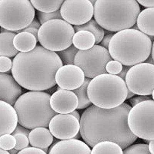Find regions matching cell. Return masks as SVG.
I'll return each mask as SVG.
<instances>
[{"instance_id":"277c9868","label":"cell","mask_w":154,"mask_h":154,"mask_svg":"<svg viewBox=\"0 0 154 154\" xmlns=\"http://www.w3.org/2000/svg\"><path fill=\"white\" fill-rule=\"evenodd\" d=\"M140 12V5L135 0H97L94 5L93 16L103 29L117 32L131 28Z\"/></svg>"},{"instance_id":"6da1fadb","label":"cell","mask_w":154,"mask_h":154,"mask_svg":"<svg viewBox=\"0 0 154 154\" xmlns=\"http://www.w3.org/2000/svg\"><path fill=\"white\" fill-rule=\"evenodd\" d=\"M131 108L124 103L110 109H104L94 105L90 106L80 119L81 137L92 148L101 141H110L125 149L137 138L128 126V115Z\"/></svg>"},{"instance_id":"f546056e","label":"cell","mask_w":154,"mask_h":154,"mask_svg":"<svg viewBox=\"0 0 154 154\" xmlns=\"http://www.w3.org/2000/svg\"><path fill=\"white\" fill-rule=\"evenodd\" d=\"M16 144L15 137L12 134H6L0 137V148L5 151L14 148Z\"/></svg>"},{"instance_id":"4fadbf2b","label":"cell","mask_w":154,"mask_h":154,"mask_svg":"<svg viewBox=\"0 0 154 154\" xmlns=\"http://www.w3.org/2000/svg\"><path fill=\"white\" fill-rule=\"evenodd\" d=\"M49 131L58 139H73L79 133V121L70 114H57L49 122Z\"/></svg>"},{"instance_id":"7dc6e473","label":"cell","mask_w":154,"mask_h":154,"mask_svg":"<svg viewBox=\"0 0 154 154\" xmlns=\"http://www.w3.org/2000/svg\"><path fill=\"white\" fill-rule=\"evenodd\" d=\"M0 154H10L7 151L4 150L0 148Z\"/></svg>"},{"instance_id":"e575fe53","label":"cell","mask_w":154,"mask_h":154,"mask_svg":"<svg viewBox=\"0 0 154 154\" xmlns=\"http://www.w3.org/2000/svg\"><path fill=\"white\" fill-rule=\"evenodd\" d=\"M150 100H153L152 95L151 96L139 95L133 97L132 98L129 99V102L130 105H131V106L133 107L140 103L146 101H150Z\"/></svg>"},{"instance_id":"d6a6232c","label":"cell","mask_w":154,"mask_h":154,"mask_svg":"<svg viewBox=\"0 0 154 154\" xmlns=\"http://www.w3.org/2000/svg\"><path fill=\"white\" fill-rule=\"evenodd\" d=\"M122 64L116 60H112L109 61L106 66V69L108 74L117 75L122 69Z\"/></svg>"},{"instance_id":"ba28073f","label":"cell","mask_w":154,"mask_h":154,"mask_svg":"<svg viewBox=\"0 0 154 154\" xmlns=\"http://www.w3.org/2000/svg\"><path fill=\"white\" fill-rule=\"evenodd\" d=\"M75 33L72 26L63 19L52 20L41 26L38 31V41L48 50L60 51L72 45Z\"/></svg>"},{"instance_id":"816d5d0a","label":"cell","mask_w":154,"mask_h":154,"mask_svg":"<svg viewBox=\"0 0 154 154\" xmlns=\"http://www.w3.org/2000/svg\"><path fill=\"white\" fill-rule=\"evenodd\" d=\"M89 1H90V2L91 3V4L93 6H94L95 3L96 2V0H89Z\"/></svg>"},{"instance_id":"7c38bea8","label":"cell","mask_w":154,"mask_h":154,"mask_svg":"<svg viewBox=\"0 0 154 154\" xmlns=\"http://www.w3.org/2000/svg\"><path fill=\"white\" fill-rule=\"evenodd\" d=\"M63 20L74 26L86 24L94 15V6L89 0H66L60 9Z\"/></svg>"},{"instance_id":"52a82bcc","label":"cell","mask_w":154,"mask_h":154,"mask_svg":"<svg viewBox=\"0 0 154 154\" xmlns=\"http://www.w3.org/2000/svg\"><path fill=\"white\" fill-rule=\"evenodd\" d=\"M35 16V9L29 1H0L1 28L16 33L28 26Z\"/></svg>"},{"instance_id":"f1b7e54d","label":"cell","mask_w":154,"mask_h":154,"mask_svg":"<svg viewBox=\"0 0 154 154\" xmlns=\"http://www.w3.org/2000/svg\"><path fill=\"white\" fill-rule=\"evenodd\" d=\"M123 154H152L148 149V144H136L124 149Z\"/></svg>"},{"instance_id":"5bb4252c","label":"cell","mask_w":154,"mask_h":154,"mask_svg":"<svg viewBox=\"0 0 154 154\" xmlns=\"http://www.w3.org/2000/svg\"><path fill=\"white\" fill-rule=\"evenodd\" d=\"M56 83L60 88L74 90L80 87L84 82L83 71L75 65L63 66L58 69L55 77Z\"/></svg>"},{"instance_id":"7a4b0ae2","label":"cell","mask_w":154,"mask_h":154,"mask_svg":"<svg viewBox=\"0 0 154 154\" xmlns=\"http://www.w3.org/2000/svg\"><path fill=\"white\" fill-rule=\"evenodd\" d=\"M63 66L56 52L38 45L27 53H19L12 61V76L19 85L32 91L47 90L56 84L55 75Z\"/></svg>"},{"instance_id":"3957f363","label":"cell","mask_w":154,"mask_h":154,"mask_svg":"<svg viewBox=\"0 0 154 154\" xmlns=\"http://www.w3.org/2000/svg\"><path fill=\"white\" fill-rule=\"evenodd\" d=\"M152 42L148 35L132 29L114 34L108 50L113 60L132 66L144 63L150 55Z\"/></svg>"},{"instance_id":"74e56055","label":"cell","mask_w":154,"mask_h":154,"mask_svg":"<svg viewBox=\"0 0 154 154\" xmlns=\"http://www.w3.org/2000/svg\"><path fill=\"white\" fill-rule=\"evenodd\" d=\"M114 34H110L108 35H104L103 38L100 42V46H102L103 47L105 48V49H108L110 41L111 38L113 36Z\"/></svg>"},{"instance_id":"ee69618b","label":"cell","mask_w":154,"mask_h":154,"mask_svg":"<svg viewBox=\"0 0 154 154\" xmlns=\"http://www.w3.org/2000/svg\"><path fill=\"white\" fill-rule=\"evenodd\" d=\"M144 63L154 65V59L152 58L151 55H150L149 57L147 58L146 60H145V61H144Z\"/></svg>"},{"instance_id":"681fc988","label":"cell","mask_w":154,"mask_h":154,"mask_svg":"<svg viewBox=\"0 0 154 154\" xmlns=\"http://www.w3.org/2000/svg\"><path fill=\"white\" fill-rule=\"evenodd\" d=\"M81 137V135L80 134V133H79L73 139H74L79 140V139Z\"/></svg>"},{"instance_id":"4dcf8cb0","label":"cell","mask_w":154,"mask_h":154,"mask_svg":"<svg viewBox=\"0 0 154 154\" xmlns=\"http://www.w3.org/2000/svg\"><path fill=\"white\" fill-rule=\"evenodd\" d=\"M36 15L41 25L46 23L55 19H63L60 13V9L53 12L45 13V12L38 11L37 12Z\"/></svg>"},{"instance_id":"d4e9b609","label":"cell","mask_w":154,"mask_h":154,"mask_svg":"<svg viewBox=\"0 0 154 154\" xmlns=\"http://www.w3.org/2000/svg\"><path fill=\"white\" fill-rule=\"evenodd\" d=\"M91 154H123L121 147L116 143L103 141L96 144L91 151Z\"/></svg>"},{"instance_id":"1f68e13d","label":"cell","mask_w":154,"mask_h":154,"mask_svg":"<svg viewBox=\"0 0 154 154\" xmlns=\"http://www.w3.org/2000/svg\"><path fill=\"white\" fill-rule=\"evenodd\" d=\"M16 141L14 149L18 151L22 150L27 148L29 143L28 137L25 135L18 134L14 135Z\"/></svg>"},{"instance_id":"f5cc1de1","label":"cell","mask_w":154,"mask_h":154,"mask_svg":"<svg viewBox=\"0 0 154 154\" xmlns=\"http://www.w3.org/2000/svg\"><path fill=\"white\" fill-rule=\"evenodd\" d=\"M149 37L150 39L151 40V41H152V42H154V36H148Z\"/></svg>"},{"instance_id":"5b68a950","label":"cell","mask_w":154,"mask_h":154,"mask_svg":"<svg viewBox=\"0 0 154 154\" xmlns=\"http://www.w3.org/2000/svg\"><path fill=\"white\" fill-rule=\"evenodd\" d=\"M51 95L41 91H31L21 95L14 105L18 123L29 130L47 128L57 113L50 104Z\"/></svg>"},{"instance_id":"ffe728a7","label":"cell","mask_w":154,"mask_h":154,"mask_svg":"<svg viewBox=\"0 0 154 154\" xmlns=\"http://www.w3.org/2000/svg\"><path fill=\"white\" fill-rule=\"evenodd\" d=\"M154 8L143 10L137 16V25L139 30L148 36H154Z\"/></svg>"},{"instance_id":"f907efd6","label":"cell","mask_w":154,"mask_h":154,"mask_svg":"<svg viewBox=\"0 0 154 154\" xmlns=\"http://www.w3.org/2000/svg\"><path fill=\"white\" fill-rule=\"evenodd\" d=\"M131 29H133L138 30V31H139V30L138 27H137V24H135L131 28Z\"/></svg>"},{"instance_id":"ac0fdd59","label":"cell","mask_w":154,"mask_h":154,"mask_svg":"<svg viewBox=\"0 0 154 154\" xmlns=\"http://www.w3.org/2000/svg\"><path fill=\"white\" fill-rule=\"evenodd\" d=\"M18 124L17 113L14 107L0 101V137L12 134Z\"/></svg>"},{"instance_id":"9c48e42d","label":"cell","mask_w":154,"mask_h":154,"mask_svg":"<svg viewBox=\"0 0 154 154\" xmlns=\"http://www.w3.org/2000/svg\"><path fill=\"white\" fill-rule=\"evenodd\" d=\"M154 115L153 100L143 102L133 107L127 117L131 131L143 140H154Z\"/></svg>"},{"instance_id":"c3c4849f","label":"cell","mask_w":154,"mask_h":154,"mask_svg":"<svg viewBox=\"0 0 154 154\" xmlns=\"http://www.w3.org/2000/svg\"><path fill=\"white\" fill-rule=\"evenodd\" d=\"M150 55L154 59V42H152V50H151Z\"/></svg>"},{"instance_id":"cb8c5ba5","label":"cell","mask_w":154,"mask_h":154,"mask_svg":"<svg viewBox=\"0 0 154 154\" xmlns=\"http://www.w3.org/2000/svg\"><path fill=\"white\" fill-rule=\"evenodd\" d=\"M75 32L81 31H86L91 33L95 38V45L101 42L104 36V29L94 19H92L86 24L82 25L74 26Z\"/></svg>"},{"instance_id":"836d02e7","label":"cell","mask_w":154,"mask_h":154,"mask_svg":"<svg viewBox=\"0 0 154 154\" xmlns=\"http://www.w3.org/2000/svg\"><path fill=\"white\" fill-rule=\"evenodd\" d=\"M12 61L10 58L0 56V73L8 72L12 69Z\"/></svg>"},{"instance_id":"f6af8a7d","label":"cell","mask_w":154,"mask_h":154,"mask_svg":"<svg viewBox=\"0 0 154 154\" xmlns=\"http://www.w3.org/2000/svg\"><path fill=\"white\" fill-rule=\"evenodd\" d=\"M135 95V94L128 89V94L126 99L129 100V99L132 98Z\"/></svg>"},{"instance_id":"bcb514c9","label":"cell","mask_w":154,"mask_h":154,"mask_svg":"<svg viewBox=\"0 0 154 154\" xmlns=\"http://www.w3.org/2000/svg\"><path fill=\"white\" fill-rule=\"evenodd\" d=\"M8 152H9L10 154H17L19 152V151L13 148V149L10 150Z\"/></svg>"},{"instance_id":"60d3db41","label":"cell","mask_w":154,"mask_h":154,"mask_svg":"<svg viewBox=\"0 0 154 154\" xmlns=\"http://www.w3.org/2000/svg\"><path fill=\"white\" fill-rule=\"evenodd\" d=\"M41 26V25L38 19H34L31 22V24L29 26L34 27V28H37L39 29V28H40Z\"/></svg>"},{"instance_id":"d6986e66","label":"cell","mask_w":154,"mask_h":154,"mask_svg":"<svg viewBox=\"0 0 154 154\" xmlns=\"http://www.w3.org/2000/svg\"><path fill=\"white\" fill-rule=\"evenodd\" d=\"M28 138L32 146L41 149L48 148L53 141V135L49 130L45 127L33 129L29 134Z\"/></svg>"},{"instance_id":"7402d4cb","label":"cell","mask_w":154,"mask_h":154,"mask_svg":"<svg viewBox=\"0 0 154 154\" xmlns=\"http://www.w3.org/2000/svg\"><path fill=\"white\" fill-rule=\"evenodd\" d=\"M16 34L10 31L0 33V56L12 57L19 53L13 45Z\"/></svg>"},{"instance_id":"8992f818","label":"cell","mask_w":154,"mask_h":154,"mask_svg":"<svg viewBox=\"0 0 154 154\" xmlns=\"http://www.w3.org/2000/svg\"><path fill=\"white\" fill-rule=\"evenodd\" d=\"M128 88L125 81L118 75L102 74L91 80L88 95L93 105L104 109L119 106L127 97Z\"/></svg>"},{"instance_id":"f35d334b","label":"cell","mask_w":154,"mask_h":154,"mask_svg":"<svg viewBox=\"0 0 154 154\" xmlns=\"http://www.w3.org/2000/svg\"><path fill=\"white\" fill-rule=\"evenodd\" d=\"M137 2L142 6L147 8H154V0H139Z\"/></svg>"},{"instance_id":"7bdbcfd3","label":"cell","mask_w":154,"mask_h":154,"mask_svg":"<svg viewBox=\"0 0 154 154\" xmlns=\"http://www.w3.org/2000/svg\"><path fill=\"white\" fill-rule=\"evenodd\" d=\"M70 114L75 117L78 121H80V116L79 112H78V111L76 110L74 111L73 112L70 113Z\"/></svg>"},{"instance_id":"83f0119b","label":"cell","mask_w":154,"mask_h":154,"mask_svg":"<svg viewBox=\"0 0 154 154\" xmlns=\"http://www.w3.org/2000/svg\"><path fill=\"white\" fill-rule=\"evenodd\" d=\"M79 51L72 45L64 50L56 53L60 57L63 65H74L75 56Z\"/></svg>"},{"instance_id":"d590c367","label":"cell","mask_w":154,"mask_h":154,"mask_svg":"<svg viewBox=\"0 0 154 154\" xmlns=\"http://www.w3.org/2000/svg\"><path fill=\"white\" fill-rule=\"evenodd\" d=\"M17 154H47L43 150L34 147H29L20 150Z\"/></svg>"},{"instance_id":"8d00e7d4","label":"cell","mask_w":154,"mask_h":154,"mask_svg":"<svg viewBox=\"0 0 154 154\" xmlns=\"http://www.w3.org/2000/svg\"><path fill=\"white\" fill-rule=\"evenodd\" d=\"M31 131L29 129L21 126L20 124H17L14 131L12 133V135L18 134H20L25 135L28 137L29 134Z\"/></svg>"},{"instance_id":"8fae6325","label":"cell","mask_w":154,"mask_h":154,"mask_svg":"<svg viewBox=\"0 0 154 154\" xmlns=\"http://www.w3.org/2000/svg\"><path fill=\"white\" fill-rule=\"evenodd\" d=\"M154 66L141 63L128 71L125 82L128 89L135 94L152 95L154 88Z\"/></svg>"},{"instance_id":"603a6c76","label":"cell","mask_w":154,"mask_h":154,"mask_svg":"<svg viewBox=\"0 0 154 154\" xmlns=\"http://www.w3.org/2000/svg\"><path fill=\"white\" fill-rule=\"evenodd\" d=\"M95 44V38L91 33L86 31L75 32L72 38V45L79 50L85 51L91 48Z\"/></svg>"},{"instance_id":"4316f807","label":"cell","mask_w":154,"mask_h":154,"mask_svg":"<svg viewBox=\"0 0 154 154\" xmlns=\"http://www.w3.org/2000/svg\"><path fill=\"white\" fill-rule=\"evenodd\" d=\"M63 0L54 1H30L34 8L38 11L49 13L56 11L60 10Z\"/></svg>"},{"instance_id":"484cf974","label":"cell","mask_w":154,"mask_h":154,"mask_svg":"<svg viewBox=\"0 0 154 154\" xmlns=\"http://www.w3.org/2000/svg\"><path fill=\"white\" fill-rule=\"evenodd\" d=\"M91 80L89 78H85L82 86L72 91L78 99V105L77 109H84L90 106L92 104L88 95V86Z\"/></svg>"},{"instance_id":"ab89813d","label":"cell","mask_w":154,"mask_h":154,"mask_svg":"<svg viewBox=\"0 0 154 154\" xmlns=\"http://www.w3.org/2000/svg\"><path fill=\"white\" fill-rule=\"evenodd\" d=\"M131 66L123 65L122 66V69L120 73L117 75L118 76L120 77L122 79L125 81V78L128 71L130 69Z\"/></svg>"},{"instance_id":"2e32d148","label":"cell","mask_w":154,"mask_h":154,"mask_svg":"<svg viewBox=\"0 0 154 154\" xmlns=\"http://www.w3.org/2000/svg\"><path fill=\"white\" fill-rule=\"evenodd\" d=\"M22 92L21 86L12 75L0 73V101L14 106Z\"/></svg>"},{"instance_id":"e0dca14e","label":"cell","mask_w":154,"mask_h":154,"mask_svg":"<svg viewBox=\"0 0 154 154\" xmlns=\"http://www.w3.org/2000/svg\"><path fill=\"white\" fill-rule=\"evenodd\" d=\"M91 149L87 144L81 140H62L53 145L49 154H91Z\"/></svg>"},{"instance_id":"30bf717a","label":"cell","mask_w":154,"mask_h":154,"mask_svg":"<svg viewBox=\"0 0 154 154\" xmlns=\"http://www.w3.org/2000/svg\"><path fill=\"white\" fill-rule=\"evenodd\" d=\"M112 60L108 49L100 45H94L88 50L78 51L74 60V65L82 70L85 77L91 79L108 73L106 65Z\"/></svg>"},{"instance_id":"9a60e30c","label":"cell","mask_w":154,"mask_h":154,"mask_svg":"<svg viewBox=\"0 0 154 154\" xmlns=\"http://www.w3.org/2000/svg\"><path fill=\"white\" fill-rule=\"evenodd\" d=\"M50 104L56 113L70 114L77 109L78 100L72 91L60 89L51 96Z\"/></svg>"},{"instance_id":"b9f144b4","label":"cell","mask_w":154,"mask_h":154,"mask_svg":"<svg viewBox=\"0 0 154 154\" xmlns=\"http://www.w3.org/2000/svg\"><path fill=\"white\" fill-rule=\"evenodd\" d=\"M148 148L149 152L152 154H154V140H150L148 143Z\"/></svg>"},{"instance_id":"44dd1931","label":"cell","mask_w":154,"mask_h":154,"mask_svg":"<svg viewBox=\"0 0 154 154\" xmlns=\"http://www.w3.org/2000/svg\"><path fill=\"white\" fill-rule=\"evenodd\" d=\"M37 42L35 36L27 32L16 34L13 39L15 49L20 53H27L32 51L36 46Z\"/></svg>"}]
</instances>
